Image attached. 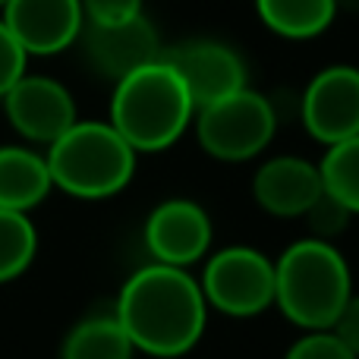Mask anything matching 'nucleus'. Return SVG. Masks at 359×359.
<instances>
[{"mask_svg": "<svg viewBox=\"0 0 359 359\" xmlns=\"http://www.w3.org/2000/svg\"><path fill=\"white\" fill-rule=\"evenodd\" d=\"M353 297V274L331 240H299L274 262V303L293 325L328 331Z\"/></svg>", "mask_w": 359, "mask_h": 359, "instance_id": "f03ea898", "label": "nucleus"}, {"mask_svg": "<svg viewBox=\"0 0 359 359\" xmlns=\"http://www.w3.org/2000/svg\"><path fill=\"white\" fill-rule=\"evenodd\" d=\"M255 10L280 38H316L334 22L337 0H255Z\"/></svg>", "mask_w": 359, "mask_h": 359, "instance_id": "dca6fc26", "label": "nucleus"}, {"mask_svg": "<svg viewBox=\"0 0 359 359\" xmlns=\"http://www.w3.org/2000/svg\"><path fill=\"white\" fill-rule=\"evenodd\" d=\"M161 60L183 79L196 111L246 86V67H243L240 54L221 41L170 44L161 50Z\"/></svg>", "mask_w": 359, "mask_h": 359, "instance_id": "6e6552de", "label": "nucleus"}, {"mask_svg": "<svg viewBox=\"0 0 359 359\" xmlns=\"http://www.w3.org/2000/svg\"><path fill=\"white\" fill-rule=\"evenodd\" d=\"M50 170L41 155L19 145L0 149V208L29 211L50 192Z\"/></svg>", "mask_w": 359, "mask_h": 359, "instance_id": "4468645a", "label": "nucleus"}, {"mask_svg": "<svg viewBox=\"0 0 359 359\" xmlns=\"http://www.w3.org/2000/svg\"><path fill=\"white\" fill-rule=\"evenodd\" d=\"M325 192L318 164L297 155L265 161L252 177V196L262 211L274 217H303Z\"/></svg>", "mask_w": 359, "mask_h": 359, "instance_id": "ddd939ff", "label": "nucleus"}, {"mask_svg": "<svg viewBox=\"0 0 359 359\" xmlns=\"http://www.w3.org/2000/svg\"><path fill=\"white\" fill-rule=\"evenodd\" d=\"M25 50L19 48V41L10 35V29L0 19V98L13 88V82L19 76H25Z\"/></svg>", "mask_w": 359, "mask_h": 359, "instance_id": "4be33fe9", "label": "nucleus"}, {"mask_svg": "<svg viewBox=\"0 0 359 359\" xmlns=\"http://www.w3.org/2000/svg\"><path fill=\"white\" fill-rule=\"evenodd\" d=\"M198 287L221 316H262L274 303V262L252 246H227L205 262Z\"/></svg>", "mask_w": 359, "mask_h": 359, "instance_id": "423d86ee", "label": "nucleus"}, {"mask_svg": "<svg viewBox=\"0 0 359 359\" xmlns=\"http://www.w3.org/2000/svg\"><path fill=\"white\" fill-rule=\"evenodd\" d=\"M303 217L309 221L312 233H316L318 240H331V236H337L344 227H347L353 215H350V211L344 208L337 198H331L328 192H322V196L316 198V205H312Z\"/></svg>", "mask_w": 359, "mask_h": 359, "instance_id": "aec40b11", "label": "nucleus"}, {"mask_svg": "<svg viewBox=\"0 0 359 359\" xmlns=\"http://www.w3.org/2000/svg\"><path fill=\"white\" fill-rule=\"evenodd\" d=\"M133 353L136 347L111 309L82 318L63 341L60 359H133Z\"/></svg>", "mask_w": 359, "mask_h": 359, "instance_id": "2eb2a0df", "label": "nucleus"}, {"mask_svg": "<svg viewBox=\"0 0 359 359\" xmlns=\"http://www.w3.org/2000/svg\"><path fill=\"white\" fill-rule=\"evenodd\" d=\"M303 126L322 145L359 136V69L337 63L316 73L303 92Z\"/></svg>", "mask_w": 359, "mask_h": 359, "instance_id": "0eeeda50", "label": "nucleus"}, {"mask_svg": "<svg viewBox=\"0 0 359 359\" xmlns=\"http://www.w3.org/2000/svg\"><path fill=\"white\" fill-rule=\"evenodd\" d=\"M318 174H322L325 192L337 198L350 215H359V136L328 145Z\"/></svg>", "mask_w": 359, "mask_h": 359, "instance_id": "f3484780", "label": "nucleus"}, {"mask_svg": "<svg viewBox=\"0 0 359 359\" xmlns=\"http://www.w3.org/2000/svg\"><path fill=\"white\" fill-rule=\"evenodd\" d=\"M4 107L13 130L38 145H50L76 123L73 95L48 76H19L4 95Z\"/></svg>", "mask_w": 359, "mask_h": 359, "instance_id": "9d476101", "label": "nucleus"}, {"mask_svg": "<svg viewBox=\"0 0 359 359\" xmlns=\"http://www.w3.org/2000/svg\"><path fill=\"white\" fill-rule=\"evenodd\" d=\"M114 316L136 350L170 359L189 353L198 344L208 303L186 268L151 262L123 284Z\"/></svg>", "mask_w": 359, "mask_h": 359, "instance_id": "f257e3e1", "label": "nucleus"}, {"mask_svg": "<svg viewBox=\"0 0 359 359\" xmlns=\"http://www.w3.org/2000/svg\"><path fill=\"white\" fill-rule=\"evenodd\" d=\"M196 136L198 145L217 161H249L274 139L278 114L265 95L243 86L240 92L217 98L196 111Z\"/></svg>", "mask_w": 359, "mask_h": 359, "instance_id": "39448f33", "label": "nucleus"}, {"mask_svg": "<svg viewBox=\"0 0 359 359\" xmlns=\"http://www.w3.org/2000/svg\"><path fill=\"white\" fill-rule=\"evenodd\" d=\"M4 4H6V0H0V6H4Z\"/></svg>", "mask_w": 359, "mask_h": 359, "instance_id": "b1692460", "label": "nucleus"}, {"mask_svg": "<svg viewBox=\"0 0 359 359\" xmlns=\"http://www.w3.org/2000/svg\"><path fill=\"white\" fill-rule=\"evenodd\" d=\"M48 170L57 189L76 198L117 196L136 174V151L111 123L76 120L48 145Z\"/></svg>", "mask_w": 359, "mask_h": 359, "instance_id": "20e7f679", "label": "nucleus"}, {"mask_svg": "<svg viewBox=\"0 0 359 359\" xmlns=\"http://www.w3.org/2000/svg\"><path fill=\"white\" fill-rule=\"evenodd\" d=\"M196 117L183 79L158 57L149 67L133 69L114 82L111 126L133 151H164L189 130Z\"/></svg>", "mask_w": 359, "mask_h": 359, "instance_id": "7ed1b4c3", "label": "nucleus"}, {"mask_svg": "<svg viewBox=\"0 0 359 359\" xmlns=\"http://www.w3.org/2000/svg\"><path fill=\"white\" fill-rule=\"evenodd\" d=\"M79 0H6L4 25L25 54H60L82 32Z\"/></svg>", "mask_w": 359, "mask_h": 359, "instance_id": "f8f14e48", "label": "nucleus"}, {"mask_svg": "<svg viewBox=\"0 0 359 359\" xmlns=\"http://www.w3.org/2000/svg\"><path fill=\"white\" fill-rule=\"evenodd\" d=\"M38 249L35 224L25 211L0 208V284L13 280L32 265Z\"/></svg>", "mask_w": 359, "mask_h": 359, "instance_id": "a211bd4d", "label": "nucleus"}, {"mask_svg": "<svg viewBox=\"0 0 359 359\" xmlns=\"http://www.w3.org/2000/svg\"><path fill=\"white\" fill-rule=\"evenodd\" d=\"M331 331H334L337 337H341V344L350 350L356 359H359V297H353L344 303L341 316L334 318V325H331Z\"/></svg>", "mask_w": 359, "mask_h": 359, "instance_id": "5701e85b", "label": "nucleus"}, {"mask_svg": "<svg viewBox=\"0 0 359 359\" xmlns=\"http://www.w3.org/2000/svg\"><path fill=\"white\" fill-rule=\"evenodd\" d=\"M76 41H82V54H86L88 67L101 79H111V82H120L133 69L155 63L164 50L161 41H158L155 25L145 16L126 19V22H117V25L82 22V32Z\"/></svg>", "mask_w": 359, "mask_h": 359, "instance_id": "1a4fd4ad", "label": "nucleus"}, {"mask_svg": "<svg viewBox=\"0 0 359 359\" xmlns=\"http://www.w3.org/2000/svg\"><path fill=\"white\" fill-rule=\"evenodd\" d=\"M79 4H82V16H86V22L117 25V22H126V19L142 16L145 0H79Z\"/></svg>", "mask_w": 359, "mask_h": 359, "instance_id": "412c9836", "label": "nucleus"}, {"mask_svg": "<svg viewBox=\"0 0 359 359\" xmlns=\"http://www.w3.org/2000/svg\"><path fill=\"white\" fill-rule=\"evenodd\" d=\"M284 359H356L334 331H306L297 344L284 353Z\"/></svg>", "mask_w": 359, "mask_h": 359, "instance_id": "6ab92c4d", "label": "nucleus"}, {"mask_svg": "<svg viewBox=\"0 0 359 359\" xmlns=\"http://www.w3.org/2000/svg\"><path fill=\"white\" fill-rule=\"evenodd\" d=\"M211 217L198 202L168 198L145 221V246L161 265L189 268L202 262L211 246Z\"/></svg>", "mask_w": 359, "mask_h": 359, "instance_id": "9b49d317", "label": "nucleus"}]
</instances>
